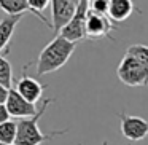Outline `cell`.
Wrapping results in <instances>:
<instances>
[{
	"label": "cell",
	"instance_id": "1",
	"mask_svg": "<svg viewBox=\"0 0 148 145\" xmlns=\"http://www.w3.org/2000/svg\"><path fill=\"white\" fill-rule=\"evenodd\" d=\"M75 48H77V43H72L64 37L56 35L40 51L38 59H37V75L42 77V75L53 74L61 67H64L70 59V56L73 54Z\"/></svg>",
	"mask_w": 148,
	"mask_h": 145
},
{
	"label": "cell",
	"instance_id": "2",
	"mask_svg": "<svg viewBox=\"0 0 148 145\" xmlns=\"http://www.w3.org/2000/svg\"><path fill=\"white\" fill-rule=\"evenodd\" d=\"M54 99L48 97V99H43L42 107L38 109L35 116H30V118H24L18 121V137L14 145H42L45 142L51 140V139L58 137V135H64L69 132V129H62V131H53V132H45L40 131L38 121L43 116V113L46 112V109L49 107V104Z\"/></svg>",
	"mask_w": 148,
	"mask_h": 145
},
{
	"label": "cell",
	"instance_id": "3",
	"mask_svg": "<svg viewBox=\"0 0 148 145\" xmlns=\"http://www.w3.org/2000/svg\"><path fill=\"white\" fill-rule=\"evenodd\" d=\"M116 75L124 83L126 86L131 88H145L148 86V70L135 56L124 53L121 62H119L118 69H116Z\"/></svg>",
	"mask_w": 148,
	"mask_h": 145
},
{
	"label": "cell",
	"instance_id": "4",
	"mask_svg": "<svg viewBox=\"0 0 148 145\" xmlns=\"http://www.w3.org/2000/svg\"><path fill=\"white\" fill-rule=\"evenodd\" d=\"M88 11H89V0H81L77 7L73 18L70 23L59 32V35L67 38L72 43H78L86 38V19H88Z\"/></svg>",
	"mask_w": 148,
	"mask_h": 145
},
{
	"label": "cell",
	"instance_id": "5",
	"mask_svg": "<svg viewBox=\"0 0 148 145\" xmlns=\"http://www.w3.org/2000/svg\"><path fill=\"white\" fill-rule=\"evenodd\" d=\"M119 118V129L124 139H127L129 142H138L143 140L148 135V121L142 116L137 115H127L124 110H121L119 113H116Z\"/></svg>",
	"mask_w": 148,
	"mask_h": 145
},
{
	"label": "cell",
	"instance_id": "6",
	"mask_svg": "<svg viewBox=\"0 0 148 145\" xmlns=\"http://www.w3.org/2000/svg\"><path fill=\"white\" fill-rule=\"evenodd\" d=\"M116 29V26L112 23L107 14H100L96 11L89 10L88 11V19H86V38L89 40H102L110 38L115 42L112 37V32Z\"/></svg>",
	"mask_w": 148,
	"mask_h": 145
},
{
	"label": "cell",
	"instance_id": "7",
	"mask_svg": "<svg viewBox=\"0 0 148 145\" xmlns=\"http://www.w3.org/2000/svg\"><path fill=\"white\" fill-rule=\"evenodd\" d=\"M8 112H10L11 116L14 118H19V120H24V118H30V116H35L38 109H37L35 104L26 100L19 93L16 91V88H11L10 93H8V99L5 102Z\"/></svg>",
	"mask_w": 148,
	"mask_h": 145
},
{
	"label": "cell",
	"instance_id": "8",
	"mask_svg": "<svg viewBox=\"0 0 148 145\" xmlns=\"http://www.w3.org/2000/svg\"><path fill=\"white\" fill-rule=\"evenodd\" d=\"M78 5L70 0H51V16H53V30L59 35L62 29L70 23L77 11Z\"/></svg>",
	"mask_w": 148,
	"mask_h": 145
},
{
	"label": "cell",
	"instance_id": "9",
	"mask_svg": "<svg viewBox=\"0 0 148 145\" xmlns=\"http://www.w3.org/2000/svg\"><path fill=\"white\" fill-rule=\"evenodd\" d=\"M14 88H16V91L26 100H29V102H32V104H35V105H37V102L42 99L43 91H45L46 86H45V85H42L40 81H37L35 78L29 77V75L26 74V67H24L23 77L18 80V83H16V86H14Z\"/></svg>",
	"mask_w": 148,
	"mask_h": 145
},
{
	"label": "cell",
	"instance_id": "10",
	"mask_svg": "<svg viewBox=\"0 0 148 145\" xmlns=\"http://www.w3.org/2000/svg\"><path fill=\"white\" fill-rule=\"evenodd\" d=\"M24 18V14H5L2 19H0V53L3 51V54H7L8 49V43H10L11 37H13L16 26L21 23V19Z\"/></svg>",
	"mask_w": 148,
	"mask_h": 145
},
{
	"label": "cell",
	"instance_id": "11",
	"mask_svg": "<svg viewBox=\"0 0 148 145\" xmlns=\"http://www.w3.org/2000/svg\"><path fill=\"white\" fill-rule=\"evenodd\" d=\"M135 10V5L132 0H110L108 18L115 23L126 21Z\"/></svg>",
	"mask_w": 148,
	"mask_h": 145
},
{
	"label": "cell",
	"instance_id": "12",
	"mask_svg": "<svg viewBox=\"0 0 148 145\" xmlns=\"http://www.w3.org/2000/svg\"><path fill=\"white\" fill-rule=\"evenodd\" d=\"M0 10L5 11V14H26L29 10L27 0H0Z\"/></svg>",
	"mask_w": 148,
	"mask_h": 145
},
{
	"label": "cell",
	"instance_id": "13",
	"mask_svg": "<svg viewBox=\"0 0 148 145\" xmlns=\"http://www.w3.org/2000/svg\"><path fill=\"white\" fill-rule=\"evenodd\" d=\"M18 137V121H10L0 124V142L7 145H14Z\"/></svg>",
	"mask_w": 148,
	"mask_h": 145
},
{
	"label": "cell",
	"instance_id": "14",
	"mask_svg": "<svg viewBox=\"0 0 148 145\" xmlns=\"http://www.w3.org/2000/svg\"><path fill=\"white\" fill-rule=\"evenodd\" d=\"M27 3H29L30 13L35 14V16L38 18V19L42 21L43 24H46L49 29H53V26L49 24V21L46 19L45 16H43V11L48 8V5H51V0H27Z\"/></svg>",
	"mask_w": 148,
	"mask_h": 145
},
{
	"label": "cell",
	"instance_id": "15",
	"mask_svg": "<svg viewBox=\"0 0 148 145\" xmlns=\"http://www.w3.org/2000/svg\"><path fill=\"white\" fill-rule=\"evenodd\" d=\"M0 85H3L5 88L11 89L13 85V69L11 64L3 54H0Z\"/></svg>",
	"mask_w": 148,
	"mask_h": 145
},
{
	"label": "cell",
	"instance_id": "16",
	"mask_svg": "<svg viewBox=\"0 0 148 145\" xmlns=\"http://www.w3.org/2000/svg\"><path fill=\"white\" fill-rule=\"evenodd\" d=\"M126 53L135 56V58H137L148 70V46L147 45H140V43H137V45H131L127 49H126Z\"/></svg>",
	"mask_w": 148,
	"mask_h": 145
},
{
	"label": "cell",
	"instance_id": "17",
	"mask_svg": "<svg viewBox=\"0 0 148 145\" xmlns=\"http://www.w3.org/2000/svg\"><path fill=\"white\" fill-rule=\"evenodd\" d=\"M108 8H110V0H89V10L96 11V13L108 16Z\"/></svg>",
	"mask_w": 148,
	"mask_h": 145
},
{
	"label": "cell",
	"instance_id": "18",
	"mask_svg": "<svg viewBox=\"0 0 148 145\" xmlns=\"http://www.w3.org/2000/svg\"><path fill=\"white\" fill-rule=\"evenodd\" d=\"M10 118H11V115H10V112H8L7 105H5V104H0V124L10 121Z\"/></svg>",
	"mask_w": 148,
	"mask_h": 145
},
{
	"label": "cell",
	"instance_id": "19",
	"mask_svg": "<svg viewBox=\"0 0 148 145\" xmlns=\"http://www.w3.org/2000/svg\"><path fill=\"white\" fill-rule=\"evenodd\" d=\"M8 93H10V89H8V88H5L3 85H0V104H5V102H7Z\"/></svg>",
	"mask_w": 148,
	"mask_h": 145
},
{
	"label": "cell",
	"instance_id": "20",
	"mask_svg": "<svg viewBox=\"0 0 148 145\" xmlns=\"http://www.w3.org/2000/svg\"><path fill=\"white\" fill-rule=\"evenodd\" d=\"M70 2H72V3H75V5H78V3L81 2V0H70Z\"/></svg>",
	"mask_w": 148,
	"mask_h": 145
},
{
	"label": "cell",
	"instance_id": "21",
	"mask_svg": "<svg viewBox=\"0 0 148 145\" xmlns=\"http://www.w3.org/2000/svg\"><path fill=\"white\" fill-rule=\"evenodd\" d=\"M78 145H83V144H78ZM102 145H108V142H107V140H103V144Z\"/></svg>",
	"mask_w": 148,
	"mask_h": 145
},
{
	"label": "cell",
	"instance_id": "22",
	"mask_svg": "<svg viewBox=\"0 0 148 145\" xmlns=\"http://www.w3.org/2000/svg\"><path fill=\"white\" fill-rule=\"evenodd\" d=\"M0 145H7V144H2V142H0Z\"/></svg>",
	"mask_w": 148,
	"mask_h": 145
}]
</instances>
